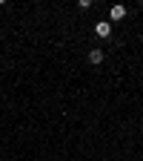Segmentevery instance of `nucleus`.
Segmentation results:
<instances>
[{"instance_id": "1", "label": "nucleus", "mask_w": 143, "mask_h": 161, "mask_svg": "<svg viewBox=\"0 0 143 161\" xmlns=\"http://www.w3.org/2000/svg\"><path fill=\"white\" fill-rule=\"evenodd\" d=\"M94 35H97V37H109V35H112V23H106V20L94 23Z\"/></svg>"}, {"instance_id": "2", "label": "nucleus", "mask_w": 143, "mask_h": 161, "mask_svg": "<svg viewBox=\"0 0 143 161\" xmlns=\"http://www.w3.org/2000/svg\"><path fill=\"white\" fill-rule=\"evenodd\" d=\"M109 17H112V20H123V17H126V6H120V3L112 6V9H109Z\"/></svg>"}, {"instance_id": "3", "label": "nucleus", "mask_w": 143, "mask_h": 161, "mask_svg": "<svg viewBox=\"0 0 143 161\" xmlns=\"http://www.w3.org/2000/svg\"><path fill=\"white\" fill-rule=\"evenodd\" d=\"M89 60H92L94 66H100V64H103V49H92L89 52Z\"/></svg>"}]
</instances>
